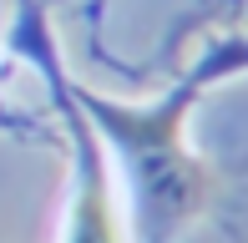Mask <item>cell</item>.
Instances as JSON below:
<instances>
[{"label": "cell", "mask_w": 248, "mask_h": 243, "mask_svg": "<svg viewBox=\"0 0 248 243\" xmlns=\"http://www.w3.org/2000/svg\"><path fill=\"white\" fill-rule=\"evenodd\" d=\"M177 106L157 117H127L122 122V137L137 152V178H142V197L157 218L177 223V218H193V208L208 193V172L193 157H183L177 147Z\"/></svg>", "instance_id": "obj_1"}, {"label": "cell", "mask_w": 248, "mask_h": 243, "mask_svg": "<svg viewBox=\"0 0 248 243\" xmlns=\"http://www.w3.org/2000/svg\"><path fill=\"white\" fill-rule=\"evenodd\" d=\"M71 243H117V223H111V208L101 182H92L76 203V223H71Z\"/></svg>", "instance_id": "obj_2"}]
</instances>
